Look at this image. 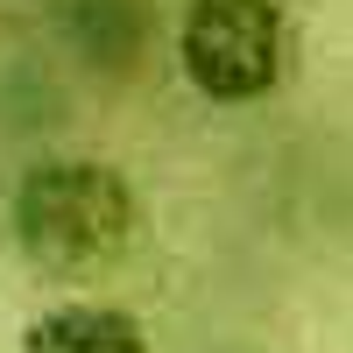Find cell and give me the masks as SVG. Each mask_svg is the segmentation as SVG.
<instances>
[{
    "mask_svg": "<svg viewBox=\"0 0 353 353\" xmlns=\"http://www.w3.org/2000/svg\"><path fill=\"white\" fill-rule=\"evenodd\" d=\"M170 57L205 106H261L290 71V14L283 0H184Z\"/></svg>",
    "mask_w": 353,
    "mask_h": 353,
    "instance_id": "cell-2",
    "label": "cell"
},
{
    "mask_svg": "<svg viewBox=\"0 0 353 353\" xmlns=\"http://www.w3.org/2000/svg\"><path fill=\"white\" fill-rule=\"evenodd\" d=\"M141 241V198L121 163L43 156L8 184V248L36 276L85 283L121 269Z\"/></svg>",
    "mask_w": 353,
    "mask_h": 353,
    "instance_id": "cell-1",
    "label": "cell"
},
{
    "mask_svg": "<svg viewBox=\"0 0 353 353\" xmlns=\"http://www.w3.org/2000/svg\"><path fill=\"white\" fill-rule=\"evenodd\" d=\"M14 353H156L141 311L113 297H57L21 325Z\"/></svg>",
    "mask_w": 353,
    "mask_h": 353,
    "instance_id": "cell-3",
    "label": "cell"
}]
</instances>
